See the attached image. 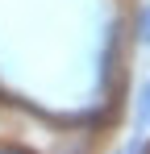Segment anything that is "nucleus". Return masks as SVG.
<instances>
[{
	"mask_svg": "<svg viewBox=\"0 0 150 154\" xmlns=\"http://www.w3.org/2000/svg\"><path fill=\"white\" fill-rule=\"evenodd\" d=\"M138 129H150V79L138 88Z\"/></svg>",
	"mask_w": 150,
	"mask_h": 154,
	"instance_id": "1",
	"label": "nucleus"
},
{
	"mask_svg": "<svg viewBox=\"0 0 150 154\" xmlns=\"http://www.w3.org/2000/svg\"><path fill=\"white\" fill-rule=\"evenodd\" d=\"M133 33H138V42H142V46H150V4L138 8V25H133Z\"/></svg>",
	"mask_w": 150,
	"mask_h": 154,
	"instance_id": "2",
	"label": "nucleus"
}]
</instances>
